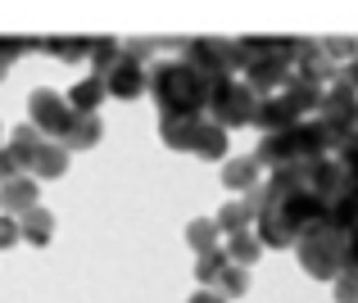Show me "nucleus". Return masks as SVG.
<instances>
[{"mask_svg": "<svg viewBox=\"0 0 358 303\" xmlns=\"http://www.w3.org/2000/svg\"><path fill=\"white\" fill-rule=\"evenodd\" d=\"M145 91L159 100V113H177V118H200L213 100V87L182 59H164L145 73Z\"/></svg>", "mask_w": 358, "mask_h": 303, "instance_id": "obj_1", "label": "nucleus"}, {"mask_svg": "<svg viewBox=\"0 0 358 303\" xmlns=\"http://www.w3.org/2000/svg\"><path fill=\"white\" fill-rule=\"evenodd\" d=\"M241 45V59H245V87L254 91L259 100L277 96L281 87L290 82V59H295V41H281V36H245Z\"/></svg>", "mask_w": 358, "mask_h": 303, "instance_id": "obj_2", "label": "nucleus"}, {"mask_svg": "<svg viewBox=\"0 0 358 303\" xmlns=\"http://www.w3.org/2000/svg\"><path fill=\"white\" fill-rule=\"evenodd\" d=\"M295 258L313 281H336L345 272V235L336 226H308L295 240Z\"/></svg>", "mask_w": 358, "mask_h": 303, "instance_id": "obj_3", "label": "nucleus"}, {"mask_svg": "<svg viewBox=\"0 0 358 303\" xmlns=\"http://www.w3.org/2000/svg\"><path fill=\"white\" fill-rule=\"evenodd\" d=\"M182 64H191L213 91L222 82H231L236 73L245 68L241 59V45L236 41H213V36H200V41H182Z\"/></svg>", "mask_w": 358, "mask_h": 303, "instance_id": "obj_4", "label": "nucleus"}, {"mask_svg": "<svg viewBox=\"0 0 358 303\" xmlns=\"http://www.w3.org/2000/svg\"><path fill=\"white\" fill-rule=\"evenodd\" d=\"M254 109H259V96H254L241 77H231V82H222V87L213 91L204 118H209L213 127H222V131H236V127H250L254 122Z\"/></svg>", "mask_w": 358, "mask_h": 303, "instance_id": "obj_5", "label": "nucleus"}, {"mask_svg": "<svg viewBox=\"0 0 358 303\" xmlns=\"http://www.w3.org/2000/svg\"><path fill=\"white\" fill-rule=\"evenodd\" d=\"M317 118L336 131V136H358V91L350 82L336 77L331 87L322 91V104H317Z\"/></svg>", "mask_w": 358, "mask_h": 303, "instance_id": "obj_6", "label": "nucleus"}, {"mask_svg": "<svg viewBox=\"0 0 358 303\" xmlns=\"http://www.w3.org/2000/svg\"><path fill=\"white\" fill-rule=\"evenodd\" d=\"M27 109H32V127L41 131L45 140H59L64 131H69V122H73L69 100H64L59 91H50V87L32 91V96H27Z\"/></svg>", "mask_w": 358, "mask_h": 303, "instance_id": "obj_7", "label": "nucleus"}, {"mask_svg": "<svg viewBox=\"0 0 358 303\" xmlns=\"http://www.w3.org/2000/svg\"><path fill=\"white\" fill-rule=\"evenodd\" d=\"M290 77H295V82H304V87H317V91H327L336 77H341V68H336V64L322 54V45H317V41H295Z\"/></svg>", "mask_w": 358, "mask_h": 303, "instance_id": "obj_8", "label": "nucleus"}, {"mask_svg": "<svg viewBox=\"0 0 358 303\" xmlns=\"http://www.w3.org/2000/svg\"><path fill=\"white\" fill-rule=\"evenodd\" d=\"M45 145H50V140H45L41 136V131H36L32 127V122H23V127H18L14 131V136H9V145H5V154L9 158H14V168H18V177H27V172H32V163H36V158H41V149Z\"/></svg>", "mask_w": 358, "mask_h": 303, "instance_id": "obj_9", "label": "nucleus"}, {"mask_svg": "<svg viewBox=\"0 0 358 303\" xmlns=\"http://www.w3.org/2000/svg\"><path fill=\"white\" fill-rule=\"evenodd\" d=\"M105 96H114V100H141L145 96V68H141V64H114V68L105 73Z\"/></svg>", "mask_w": 358, "mask_h": 303, "instance_id": "obj_10", "label": "nucleus"}, {"mask_svg": "<svg viewBox=\"0 0 358 303\" xmlns=\"http://www.w3.org/2000/svg\"><path fill=\"white\" fill-rule=\"evenodd\" d=\"M100 136H105V122H100V113H73L69 131H64L55 145L69 149V154H78V149H96Z\"/></svg>", "mask_w": 358, "mask_h": 303, "instance_id": "obj_11", "label": "nucleus"}, {"mask_svg": "<svg viewBox=\"0 0 358 303\" xmlns=\"http://www.w3.org/2000/svg\"><path fill=\"white\" fill-rule=\"evenodd\" d=\"M36 204H41V182H32V177H14L0 186V213L5 217H23Z\"/></svg>", "mask_w": 358, "mask_h": 303, "instance_id": "obj_12", "label": "nucleus"}, {"mask_svg": "<svg viewBox=\"0 0 358 303\" xmlns=\"http://www.w3.org/2000/svg\"><path fill=\"white\" fill-rule=\"evenodd\" d=\"M200 122H204V113H200V118H177V113H159V136H164V145H168V149H182V154H191Z\"/></svg>", "mask_w": 358, "mask_h": 303, "instance_id": "obj_13", "label": "nucleus"}, {"mask_svg": "<svg viewBox=\"0 0 358 303\" xmlns=\"http://www.w3.org/2000/svg\"><path fill=\"white\" fill-rule=\"evenodd\" d=\"M18 222V240H27V244H36V249H41V244H50L55 240V213L50 208H27L23 217H14Z\"/></svg>", "mask_w": 358, "mask_h": 303, "instance_id": "obj_14", "label": "nucleus"}, {"mask_svg": "<svg viewBox=\"0 0 358 303\" xmlns=\"http://www.w3.org/2000/svg\"><path fill=\"white\" fill-rule=\"evenodd\" d=\"M222 253H227V263H236V267H254V263L263 258V240L254 235V226H250V231L227 235V240H222Z\"/></svg>", "mask_w": 358, "mask_h": 303, "instance_id": "obj_15", "label": "nucleus"}, {"mask_svg": "<svg viewBox=\"0 0 358 303\" xmlns=\"http://www.w3.org/2000/svg\"><path fill=\"white\" fill-rule=\"evenodd\" d=\"M259 172L263 168L254 163V154H241V158H227V168H222V186H227V191H254V186H259Z\"/></svg>", "mask_w": 358, "mask_h": 303, "instance_id": "obj_16", "label": "nucleus"}, {"mask_svg": "<svg viewBox=\"0 0 358 303\" xmlns=\"http://www.w3.org/2000/svg\"><path fill=\"white\" fill-rule=\"evenodd\" d=\"M195 158H204V163H218V158H227V131L213 127L209 118L200 122V131H195Z\"/></svg>", "mask_w": 358, "mask_h": 303, "instance_id": "obj_17", "label": "nucleus"}, {"mask_svg": "<svg viewBox=\"0 0 358 303\" xmlns=\"http://www.w3.org/2000/svg\"><path fill=\"white\" fill-rule=\"evenodd\" d=\"M64 172H69V149H59L50 140V145L41 149V158L32 163V172H27V177H32V182H55V177H64Z\"/></svg>", "mask_w": 358, "mask_h": 303, "instance_id": "obj_18", "label": "nucleus"}, {"mask_svg": "<svg viewBox=\"0 0 358 303\" xmlns=\"http://www.w3.org/2000/svg\"><path fill=\"white\" fill-rule=\"evenodd\" d=\"M64 100H69L73 113H96L100 100H105V82H100V77H87V82H78V87H73Z\"/></svg>", "mask_w": 358, "mask_h": 303, "instance_id": "obj_19", "label": "nucleus"}, {"mask_svg": "<svg viewBox=\"0 0 358 303\" xmlns=\"http://www.w3.org/2000/svg\"><path fill=\"white\" fill-rule=\"evenodd\" d=\"M186 244H191L195 253H213V249H222V231L213 226V217H195V222L186 226Z\"/></svg>", "mask_w": 358, "mask_h": 303, "instance_id": "obj_20", "label": "nucleus"}, {"mask_svg": "<svg viewBox=\"0 0 358 303\" xmlns=\"http://www.w3.org/2000/svg\"><path fill=\"white\" fill-rule=\"evenodd\" d=\"M87 64L96 73L91 77H105L114 64H122V41H114V36H105V41H91V50H87Z\"/></svg>", "mask_w": 358, "mask_h": 303, "instance_id": "obj_21", "label": "nucleus"}, {"mask_svg": "<svg viewBox=\"0 0 358 303\" xmlns=\"http://www.w3.org/2000/svg\"><path fill=\"white\" fill-rule=\"evenodd\" d=\"M213 226H218L222 235H236V231H250L254 226V213L245 208L241 200H231V204H222L218 213H213Z\"/></svg>", "mask_w": 358, "mask_h": 303, "instance_id": "obj_22", "label": "nucleus"}, {"mask_svg": "<svg viewBox=\"0 0 358 303\" xmlns=\"http://www.w3.org/2000/svg\"><path fill=\"white\" fill-rule=\"evenodd\" d=\"M213 290H218L227 303H241L245 295H250V267H236V263H227V272L218 276V286H213Z\"/></svg>", "mask_w": 358, "mask_h": 303, "instance_id": "obj_23", "label": "nucleus"}, {"mask_svg": "<svg viewBox=\"0 0 358 303\" xmlns=\"http://www.w3.org/2000/svg\"><path fill=\"white\" fill-rule=\"evenodd\" d=\"M41 50L55 54V59H64V64H73V59H87L91 41H82V36H45Z\"/></svg>", "mask_w": 358, "mask_h": 303, "instance_id": "obj_24", "label": "nucleus"}, {"mask_svg": "<svg viewBox=\"0 0 358 303\" xmlns=\"http://www.w3.org/2000/svg\"><path fill=\"white\" fill-rule=\"evenodd\" d=\"M222 272H227V253H222V249L200 253V258H195V281H200V290H213Z\"/></svg>", "mask_w": 358, "mask_h": 303, "instance_id": "obj_25", "label": "nucleus"}, {"mask_svg": "<svg viewBox=\"0 0 358 303\" xmlns=\"http://www.w3.org/2000/svg\"><path fill=\"white\" fill-rule=\"evenodd\" d=\"M336 168H341L350 182H358V136H341V145H336Z\"/></svg>", "mask_w": 358, "mask_h": 303, "instance_id": "obj_26", "label": "nucleus"}, {"mask_svg": "<svg viewBox=\"0 0 358 303\" xmlns=\"http://www.w3.org/2000/svg\"><path fill=\"white\" fill-rule=\"evenodd\" d=\"M155 50H159V41H122V59H127V64H141V68L155 59Z\"/></svg>", "mask_w": 358, "mask_h": 303, "instance_id": "obj_27", "label": "nucleus"}, {"mask_svg": "<svg viewBox=\"0 0 358 303\" xmlns=\"http://www.w3.org/2000/svg\"><path fill=\"white\" fill-rule=\"evenodd\" d=\"M317 45H322V54H327V59H358V41H345V36H331V41H317Z\"/></svg>", "mask_w": 358, "mask_h": 303, "instance_id": "obj_28", "label": "nucleus"}, {"mask_svg": "<svg viewBox=\"0 0 358 303\" xmlns=\"http://www.w3.org/2000/svg\"><path fill=\"white\" fill-rule=\"evenodd\" d=\"M336 303H358V272L354 267H345L336 276Z\"/></svg>", "mask_w": 358, "mask_h": 303, "instance_id": "obj_29", "label": "nucleus"}, {"mask_svg": "<svg viewBox=\"0 0 358 303\" xmlns=\"http://www.w3.org/2000/svg\"><path fill=\"white\" fill-rule=\"evenodd\" d=\"M345 267L358 272V226H350V231H345Z\"/></svg>", "mask_w": 358, "mask_h": 303, "instance_id": "obj_30", "label": "nucleus"}, {"mask_svg": "<svg viewBox=\"0 0 358 303\" xmlns=\"http://www.w3.org/2000/svg\"><path fill=\"white\" fill-rule=\"evenodd\" d=\"M9 244H18V222L0 213V249H9Z\"/></svg>", "mask_w": 358, "mask_h": 303, "instance_id": "obj_31", "label": "nucleus"}, {"mask_svg": "<svg viewBox=\"0 0 358 303\" xmlns=\"http://www.w3.org/2000/svg\"><path fill=\"white\" fill-rule=\"evenodd\" d=\"M14 177H18V168H14V158L5 154V145H0V186H5V182H14Z\"/></svg>", "mask_w": 358, "mask_h": 303, "instance_id": "obj_32", "label": "nucleus"}, {"mask_svg": "<svg viewBox=\"0 0 358 303\" xmlns=\"http://www.w3.org/2000/svg\"><path fill=\"white\" fill-rule=\"evenodd\" d=\"M191 303H227V299H222L218 290H195V295H191Z\"/></svg>", "mask_w": 358, "mask_h": 303, "instance_id": "obj_33", "label": "nucleus"}, {"mask_svg": "<svg viewBox=\"0 0 358 303\" xmlns=\"http://www.w3.org/2000/svg\"><path fill=\"white\" fill-rule=\"evenodd\" d=\"M5 73H9V68H5V64H0V82H5Z\"/></svg>", "mask_w": 358, "mask_h": 303, "instance_id": "obj_34", "label": "nucleus"}]
</instances>
